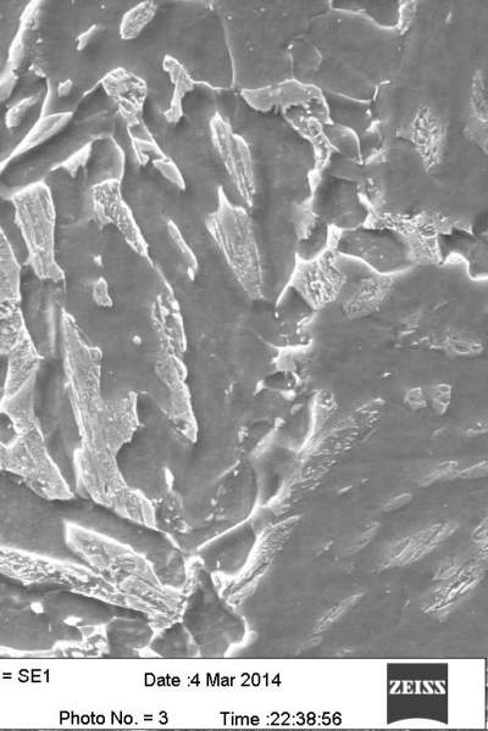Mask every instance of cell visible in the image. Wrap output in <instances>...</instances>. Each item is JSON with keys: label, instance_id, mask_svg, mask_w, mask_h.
<instances>
[{"label": "cell", "instance_id": "8", "mask_svg": "<svg viewBox=\"0 0 488 731\" xmlns=\"http://www.w3.org/2000/svg\"><path fill=\"white\" fill-rule=\"evenodd\" d=\"M107 657L137 658L147 649L154 636L151 621L146 613L125 607L105 624Z\"/></svg>", "mask_w": 488, "mask_h": 731}, {"label": "cell", "instance_id": "9", "mask_svg": "<svg viewBox=\"0 0 488 731\" xmlns=\"http://www.w3.org/2000/svg\"><path fill=\"white\" fill-rule=\"evenodd\" d=\"M210 132L216 153L223 160L238 192L247 203H251L254 193L253 174L247 145L232 132L229 124L219 114H215L210 121Z\"/></svg>", "mask_w": 488, "mask_h": 731}, {"label": "cell", "instance_id": "29", "mask_svg": "<svg viewBox=\"0 0 488 731\" xmlns=\"http://www.w3.org/2000/svg\"><path fill=\"white\" fill-rule=\"evenodd\" d=\"M10 163H11V160L9 159V156H8V158H5L2 161H0V177H2L4 175L5 171H7Z\"/></svg>", "mask_w": 488, "mask_h": 731}, {"label": "cell", "instance_id": "10", "mask_svg": "<svg viewBox=\"0 0 488 731\" xmlns=\"http://www.w3.org/2000/svg\"><path fill=\"white\" fill-rule=\"evenodd\" d=\"M345 278L334 262L323 260L307 267L297 278L296 289L312 308H324L340 294Z\"/></svg>", "mask_w": 488, "mask_h": 731}, {"label": "cell", "instance_id": "17", "mask_svg": "<svg viewBox=\"0 0 488 731\" xmlns=\"http://www.w3.org/2000/svg\"><path fill=\"white\" fill-rule=\"evenodd\" d=\"M101 86L107 96L118 102L120 99H138L146 102L148 85L142 77L125 68L109 71L101 80Z\"/></svg>", "mask_w": 488, "mask_h": 731}, {"label": "cell", "instance_id": "20", "mask_svg": "<svg viewBox=\"0 0 488 731\" xmlns=\"http://www.w3.org/2000/svg\"><path fill=\"white\" fill-rule=\"evenodd\" d=\"M129 136L133 154L141 166H147L152 161L164 158L166 155L149 132L146 124L129 128Z\"/></svg>", "mask_w": 488, "mask_h": 731}, {"label": "cell", "instance_id": "1", "mask_svg": "<svg viewBox=\"0 0 488 731\" xmlns=\"http://www.w3.org/2000/svg\"><path fill=\"white\" fill-rule=\"evenodd\" d=\"M63 342L66 390L80 439L72 454L74 463L82 459L93 465H110L119 471V456L138 427L136 395L116 400L104 398L102 351L88 342L76 322L66 314Z\"/></svg>", "mask_w": 488, "mask_h": 731}, {"label": "cell", "instance_id": "18", "mask_svg": "<svg viewBox=\"0 0 488 731\" xmlns=\"http://www.w3.org/2000/svg\"><path fill=\"white\" fill-rule=\"evenodd\" d=\"M391 289L388 279H366L353 297L346 303L347 314L351 317H364L379 309Z\"/></svg>", "mask_w": 488, "mask_h": 731}, {"label": "cell", "instance_id": "27", "mask_svg": "<svg viewBox=\"0 0 488 731\" xmlns=\"http://www.w3.org/2000/svg\"><path fill=\"white\" fill-rule=\"evenodd\" d=\"M356 600H357L356 597H351V599H347L345 602H343V604H341L340 606L335 608V610H332L330 615H327L323 619V624H321V627H323V626L329 627L331 622L332 623L336 622L337 619L341 617V613L343 615V613L347 612L349 610V608H351L353 606V604H354V602H356Z\"/></svg>", "mask_w": 488, "mask_h": 731}, {"label": "cell", "instance_id": "26", "mask_svg": "<svg viewBox=\"0 0 488 731\" xmlns=\"http://www.w3.org/2000/svg\"><path fill=\"white\" fill-rule=\"evenodd\" d=\"M99 32H101V26L98 24H93L88 27L86 31L80 33L79 37L76 38V49L79 50V52L86 50L99 35Z\"/></svg>", "mask_w": 488, "mask_h": 731}, {"label": "cell", "instance_id": "12", "mask_svg": "<svg viewBox=\"0 0 488 731\" xmlns=\"http://www.w3.org/2000/svg\"><path fill=\"white\" fill-rule=\"evenodd\" d=\"M42 4L41 0H32L22 11L18 31H16L9 47L8 70L19 72L29 59L33 39H35L38 27H40Z\"/></svg>", "mask_w": 488, "mask_h": 731}, {"label": "cell", "instance_id": "2", "mask_svg": "<svg viewBox=\"0 0 488 731\" xmlns=\"http://www.w3.org/2000/svg\"><path fill=\"white\" fill-rule=\"evenodd\" d=\"M52 504L65 523L112 539L146 558L164 587L175 590L186 587L185 554L159 529L132 521L93 500L71 496L52 499Z\"/></svg>", "mask_w": 488, "mask_h": 731}, {"label": "cell", "instance_id": "3", "mask_svg": "<svg viewBox=\"0 0 488 731\" xmlns=\"http://www.w3.org/2000/svg\"><path fill=\"white\" fill-rule=\"evenodd\" d=\"M181 622L202 658L225 657L232 646L246 639V619L220 595L213 574L203 567L194 573Z\"/></svg>", "mask_w": 488, "mask_h": 731}, {"label": "cell", "instance_id": "16", "mask_svg": "<svg viewBox=\"0 0 488 731\" xmlns=\"http://www.w3.org/2000/svg\"><path fill=\"white\" fill-rule=\"evenodd\" d=\"M21 269L7 234L0 226V309L20 300Z\"/></svg>", "mask_w": 488, "mask_h": 731}, {"label": "cell", "instance_id": "19", "mask_svg": "<svg viewBox=\"0 0 488 731\" xmlns=\"http://www.w3.org/2000/svg\"><path fill=\"white\" fill-rule=\"evenodd\" d=\"M158 10V5L153 0L138 3L135 7L127 10L122 16L119 26V35L122 41H135L140 37L157 16Z\"/></svg>", "mask_w": 488, "mask_h": 731}, {"label": "cell", "instance_id": "21", "mask_svg": "<svg viewBox=\"0 0 488 731\" xmlns=\"http://www.w3.org/2000/svg\"><path fill=\"white\" fill-rule=\"evenodd\" d=\"M93 155V142L83 144L81 148L77 149L75 153H72L63 161L54 167L55 170H61L69 175L71 178L79 176L83 169H86L87 165L90 164Z\"/></svg>", "mask_w": 488, "mask_h": 731}, {"label": "cell", "instance_id": "5", "mask_svg": "<svg viewBox=\"0 0 488 731\" xmlns=\"http://www.w3.org/2000/svg\"><path fill=\"white\" fill-rule=\"evenodd\" d=\"M205 225L242 288L251 297H258L262 290V271L251 226L247 215L229 202L223 189H219L218 209L209 215Z\"/></svg>", "mask_w": 488, "mask_h": 731}, {"label": "cell", "instance_id": "23", "mask_svg": "<svg viewBox=\"0 0 488 731\" xmlns=\"http://www.w3.org/2000/svg\"><path fill=\"white\" fill-rule=\"evenodd\" d=\"M152 165L155 170L168 181L171 186L179 189L181 192L186 191V180L183 177L179 166L176 165L175 161L170 156L165 155L164 158H160L152 161Z\"/></svg>", "mask_w": 488, "mask_h": 731}, {"label": "cell", "instance_id": "25", "mask_svg": "<svg viewBox=\"0 0 488 731\" xmlns=\"http://www.w3.org/2000/svg\"><path fill=\"white\" fill-rule=\"evenodd\" d=\"M19 75L18 72H14L5 69L2 75H0V105L8 102L13 93L18 87Z\"/></svg>", "mask_w": 488, "mask_h": 731}, {"label": "cell", "instance_id": "6", "mask_svg": "<svg viewBox=\"0 0 488 731\" xmlns=\"http://www.w3.org/2000/svg\"><path fill=\"white\" fill-rule=\"evenodd\" d=\"M257 539V530L246 521L210 539L194 554L210 574L234 577L246 567Z\"/></svg>", "mask_w": 488, "mask_h": 731}, {"label": "cell", "instance_id": "11", "mask_svg": "<svg viewBox=\"0 0 488 731\" xmlns=\"http://www.w3.org/2000/svg\"><path fill=\"white\" fill-rule=\"evenodd\" d=\"M349 253L358 255L380 272H392L402 267L406 256L399 245L388 238L366 236L353 238L351 245L343 247Z\"/></svg>", "mask_w": 488, "mask_h": 731}, {"label": "cell", "instance_id": "13", "mask_svg": "<svg viewBox=\"0 0 488 731\" xmlns=\"http://www.w3.org/2000/svg\"><path fill=\"white\" fill-rule=\"evenodd\" d=\"M163 70L169 77L171 86H173V94H171L169 108L165 110L164 117L170 125H177L183 119L185 110H183V102H185L188 94L196 88V81L186 69V66L171 55H165L163 59Z\"/></svg>", "mask_w": 488, "mask_h": 731}, {"label": "cell", "instance_id": "14", "mask_svg": "<svg viewBox=\"0 0 488 731\" xmlns=\"http://www.w3.org/2000/svg\"><path fill=\"white\" fill-rule=\"evenodd\" d=\"M72 119H74V113H71V111L41 115L40 119L32 125L18 145L11 150L9 159L13 161L32 152V150L42 147L43 144L51 141L64 128L68 127Z\"/></svg>", "mask_w": 488, "mask_h": 731}, {"label": "cell", "instance_id": "22", "mask_svg": "<svg viewBox=\"0 0 488 731\" xmlns=\"http://www.w3.org/2000/svg\"><path fill=\"white\" fill-rule=\"evenodd\" d=\"M38 103L37 96H29L22 98L19 102L11 105L4 116V124L8 130L13 131L19 128L30 114V111L35 108Z\"/></svg>", "mask_w": 488, "mask_h": 731}, {"label": "cell", "instance_id": "7", "mask_svg": "<svg viewBox=\"0 0 488 731\" xmlns=\"http://www.w3.org/2000/svg\"><path fill=\"white\" fill-rule=\"evenodd\" d=\"M93 211L104 225H112L136 254L148 258V243L122 194L119 178H109L92 188Z\"/></svg>", "mask_w": 488, "mask_h": 731}, {"label": "cell", "instance_id": "28", "mask_svg": "<svg viewBox=\"0 0 488 731\" xmlns=\"http://www.w3.org/2000/svg\"><path fill=\"white\" fill-rule=\"evenodd\" d=\"M75 83L72 80L61 81L57 87V96L60 99L69 98L74 92Z\"/></svg>", "mask_w": 488, "mask_h": 731}, {"label": "cell", "instance_id": "4", "mask_svg": "<svg viewBox=\"0 0 488 731\" xmlns=\"http://www.w3.org/2000/svg\"><path fill=\"white\" fill-rule=\"evenodd\" d=\"M11 204L33 272L42 281H63L65 273L55 253L57 211L51 188L42 181L27 184L13 194Z\"/></svg>", "mask_w": 488, "mask_h": 731}, {"label": "cell", "instance_id": "15", "mask_svg": "<svg viewBox=\"0 0 488 731\" xmlns=\"http://www.w3.org/2000/svg\"><path fill=\"white\" fill-rule=\"evenodd\" d=\"M148 649L163 658L199 657L198 646L181 621L154 635Z\"/></svg>", "mask_w": 488, "mask_h": 731}, {"label": "cell", "instance_id": "24", "mask_svg": "<svg viewBox=\"0 0 488 731\" xmlns=\"http://www.w3.org/2000/svg\"><path fill=\"white\" fill-rule=\"evenodd\" d=\"M144 104H146V102L138 99H120L116 102L119 114L122 117V120L125 121L127 130L144 124Z\"/></svg>", "mask_w": 488, "mask_h": 731}]
</instances>
